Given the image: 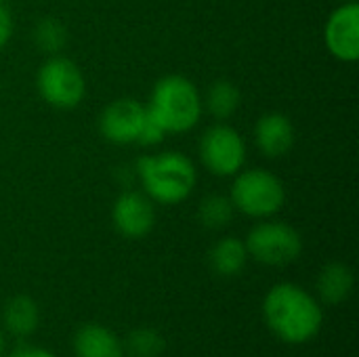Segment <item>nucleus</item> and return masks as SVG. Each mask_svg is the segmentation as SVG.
<instances>
[{"label": "nucleus", "instance_id": "7", "mask_svg": "<svg viewBox=\"0 0 359 357\" xmlns=\"http://www.w3.org/2000/svg\"><path fill=\"white\" fill-rule=\"evenodd\" d=\"M200 160L215 177H236L246 162V143L233 126L217 122L202 133Z\"/></svg>", "mask_w": 359, "mask_h": 357}, {"label": "nucleus", "instance_id": "11", "mask_svg": "<svg viewBox=\"0 0 359 357\" xmlns=\"http://www.w3.org/2000/svg\"><path fill=\"white\" fill-rule=\"evenodd\" d=\"M255 143L265 158H284L294 145V126L286 114L269 112L257 120Z\"/></svg>", "mask_w": 359, "mask_h": 357}, {"label": "nucleus", "instance_id": "3", "mask_svg": "<svg viewBox=\"0 0 359 357\" xmlns=\"http://www.w3.org/2000/svg\"><path fill=\"white\" fill-rule=\"evenodd\" d=\"M145 109L166 135H181L198 126L204 112V101L198 86L189 78L170 74L154 84Z\"/></svg>", "mask_w": 359, "mask_h": 357}, {"label": "nucleus", "instance_id": "25", "mask_svg": "<svg viewBox=\"0 0 359 357\" xmlns=\"http://www.w3.org/2000/svg\"><path fill=\"white\" fill-rule=\"evenodd\" d=\"M2 2H4V0H0V4H2Z\"/></svg>", "mask_w": 359, "mask_h": 357}, {"label": "nucleus", "instance_id": "1", "mask_svg": "<svg viewBox=\"0 0 359 357\" xmlns=\"http://www.w3.org/2000/svg\"><path fill=\"white\" fill-rule=\"evenodd\" d=\"M263 320L267 328L288 345H303L318 337L324 311L316 297L305 288L282 282L269 288L263 299Z\"/></svg>", "mask_w": 359, "mask_h": 357}, {"label": "nucleus", "instance_id": "22", "mask_svg": "<svg viewBox=\"0 0 359 357\" xmlns=\"http://www.w3.org/2000/svg\"><path fill=\"white\" fill-rule=\"evenodd\" d=\"M8 357H57L55 353H50L48 349H42V347H32V345H23V347H17Z\"/></svg>", "mask_w": 359, "mask_h": 357}, {"label": "nucleus", "instance_id": "16", "mask_svg": "<svg viewBox=\"0 0 359 357\" xmlns=\"http://www.w3.org/2000/svg\"><path fill=\"white\" fill-rule=\"evenodd\" d=\"M240 101H242V93L229 80H217V82H212V86L208 88V95H206V107H208V112L217 120L231 118L238 112Z\"/></svg>", "mask_w": 359, "mask_h": 357}, {"label": "nucleus", "instance_id": "15", "mask_svg": "<svg viewBox=\"0 0 359 357\" xmlns=\"http://www.w3.org/2000/svg\"><path fill=\"white\" fill-rule=\"evenodd\" d=\"M4 328L15 337H29L40 324V309L27 295H17L4 305Z\"/></svg>", "mask_w": 359, "mask_h": 357}, {"label": "nucleus", "instance_id": "23", "mask_svg": "<svg viewBox=\"0 0 359 357\" xmlns=\"http://www.w3.org/2000/svg\"><path fill=\"white\" fill-rule=\"evenodd\" d=\"M4 356V332H2V328H0V357Z\"/></svg>", "mask_w": 359, "mask_h": 357}, {"label": "nucleus", "instance_id": "21", "mask_svg": "<svg viewBox=\"0 0 359 357\" xmlns=\"http://www.w3.org/2000/svg\"><path fill=\"white\" fill-rule=\"evenodd\" d=\"M11 36H13V19H11V13L0 4V48L6 46Z\"/></svg>", "mask_w": 359, "mask_h": 357}, {"label": "nucleus", "instance_id": "19", "mask_svg": "<svg viewBox=\"0 0 359 357\" xmlns=\"http://www.w3.org/2000/svg\"><path fill=\"white\" fill-rule=\"evenodd\" d=\"M133 357H158L164 351V337L156 328H135L124 345Z\"/></svg>", "mask_w": 359, "mask_h": 357}, {"label": "nucleus", "instance_id": "12", "mask_svg": "<svg viewBox=\"0 0 359 357\" xmlns=\"http://www.w3.org/2000/svg\"><path fill=\"white\" fill-rule=\"evenodd\" d=\"M76 357H124V343L103 324H84L74 337Z\"/></svg>", "mask_w": 359, "mask_h": 357}, {"label": "nucleus", "instance_id": "9", "mask_svg": "<svg viewBox=\"0 0 359 357\" xmlns=\"http://www.w3.org/2000/svg\"><path fill=\"white\" fill-rule=\"evenodd\" d=\"M145 105L137 99L120 97L103 107L99 116V133L114 145L137 143L141 126L145 122Z\"/></svg>", "mask_w": 359, "mask_h": 357}, {"label": "nucleus", "instance_id": "24", "mask_svg": "<svg viewBox=\"0 0 359 357\" xmlns=\"http://www.w3.org/2000/svg\"><path fill=\"white\" fill-rule=\"evenodd\" d=\"M337 2H341V4H343V2H355V0H337Z\"/></svg>", "mask_w": 359, "mask_h": 357}, {"label": "nucleus", "instance_id": "18", "mask_svg": "<svg viewBox=\"0 0 359 357\" xmlns=\"http://www.w3.org/2000/svg\"><path fill=\"white\" fill-rule=\"evenodd\" d=\"M233 213H236V208H233L229 196L212 194V196H206L200 202L198 219L208 229H223V227H227L231 223Z\"/></svg>", "mask_w": 359, "mask_h": 357}, {"label": "nucleus", "instance_id": "14", "mask_svg": "<svg viewBox=\"0 0 359 357\" xmlns=\"http://www.w3.org/2000/svg\"><path fill=\"white\" fill-rule=\"evenodd\" d=\"M246 261H248L246 244L233 236L221 238L208 252V263L212 271L221 278H233L242 274V269L246 267Z\"/></svg>", "mask_w": 359, "mask_h": 357}, {"label": "nucleus", "instance_id": "20", "mask_svg": "<svg viewBox=\"0 0 359 357\" xmlns=\"http://www.w3.org/2000/svg\"><path fill=\"white\" fill-rule=\"evenodd\" d=\"M145 112H147V109H145ZM164 137H166V133H164V130L149 118V114H147V116H145V122H143V126H141V133H139L137 143H139V145H145V147H154V145L162 143Z\"/></svg>", "mask_w": 359, "mask_h": 357}, {"label": "nucleus", "instance_id": "2", "mask_svg": "<svg viewBox=\"0 0 359 357\" xmlns=\"http://www.w3.org/2000/svg\"><path fill=\"white\" fill-rule=\"evenodd\" d=\"M137 175L154 204L175 206L185 202L196 187L198 170L181 151L149 154L137 160Z\"/></svg>", "mask_w": 359, "mask_h": 357}, {"label": "nucleus", "instance_id": "4", "mask_svg": "<svg viewBox=\"0 0 359 357\" xmlns=\"http://www.w3.org/2000/svg\"><path fill=\"white\" fill-rule=\"evenodd\" d=\"M229 200L233 208L250 219H271L286 202V189L280 177L265 168L240 170L233 177Z\"/></svg>", "mask_w": 359, "mask_h": 357}, {"label": "nucleus", "instance_id": "17", "mask_svg": "<svg viewBox=\"0 0 359 357\" xmlns=\"http://www.w3.org/2000/svg\"><path fill=\"white\" fill-rule=\"evenodd\" d=\"M32 38L38 50L48 53V55H59L63 46L67 44V29L59 19L44 17L34 25Z\"/></svg>", "mask_w": 359, "mask_h": 357}, {"label": "nucleus", "instance_id": "6", "mask_svg": "<svg viewBox=\"0 0 359 357\" xmlns=\"http://www.w3.org/2000/svg\"><path fill=\"white\" fill-rule=\"evenodd\" d=\"M36 86L40 97L57 109H74L86 95V80L78 63L67 57L50 55L38 69Z\"/></svg>", "mask_w": 359, "mask_h": 357}, {"label": "nucleus", "instance_id": "13", "mask_svg": "<svg viewBox=\"0 0 359 357\" xmlns=\"http://www.w3.org/2000/svg\"><path fill=\"white\" fill-rule=\"evenodd\" d=\"M355 288V276L345 263H328L318 276V295L326 305L345 303Z\"/></svg>", "mask_w": 359, "mask_h": 357}, {"label": "nucleus", "instance_id": "5", "mask_svg": "<svg viewBox=\"0 0 359 357\" xmlns=\"http://www.w3.org/2000/svg\"><path fill=\"white\" fill-rule=\"evenodd\" d=\"M244 244L248 257L267 267H286L303 252L301 234L284 221L257 223L248 231Z\"/></svg>", "mask_w": 359, "mask_h": 357}, {"label": "nucleus", "instance_id": "8", "mask_svg": "<svg viewBox=\"0 0 359 357\" xmlns=\"http://www.w3.org/2000/svg\"><path fill=\"white\" fill-rule=\"evenodd\" d=\"M324 42L328 53L341 63H355L359 59V4H339L324 25Z\"/></svg>", "mask_w": 359, "mask_h": 357}, {"label": "nucleus", "instance_id": "10", "mask_svg": "<svg viewBox=\"0 0 359 357\" xmlns=\"http://www.w3.org/2000/svg\"><path fill=\"white\" fill-rule=\"evenodd\" d=\"M111 221L120 236L128 240H141L156 225V206L141 191H124L114 202Z\"/></svg>", "mask_w": 359, "mask_h": 357}]
</instances>
